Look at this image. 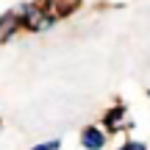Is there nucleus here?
Here are the masks:
<instances>
[{
	"instance_id": "39448f33",
	"label": "nucleus",
	"mask_w": 150,
	"mask_h": 150,
	"mask_svg": "<svg viewBox=\"0 0 150 150\" xmlns=\"http://www.w3.org/2000/svg\"><path fill=\"white\" fill-rule=\"evenodd\" d=\"M59 147H61L59 139H50V142H42V145H33L31 150H59Z\"/></svg>"
},
{
	"instance_id": "f03ea898",
	"label": "nucleus",
	"mask_w": 150,
	"mask_h": 150,
	"mask_svg": "<svg viewBox=\"0 0 150 150\" xmlns=\"http://www.w3.org/2000/svg\"><path fill=\"white\" fill-rule=\"evenodd\" d=\"M81 145L86 150H103L106 147V131L97 128V125H86L81 131Z\"/></svg>"
},
{
	"instance_id": "423d86ee",
	"label": "nucleus",
	"mask_w": 150,
	"mask_h": 150,
	"mask_svg": "<svg viewBox=\"0 0 150 150\" xmlns=\"http://www.w3.org/2000/svg\"><path fill=\"white\" fill-rule=\"evenodd\" d=\"M120 150H147V147H145V142H136V139H128V142H125V145L120 147Z\"/></svg>"
},
{
	"instance_id": "20e7f679",
	"label": "nucleus",
	"mask_w": 150,
	"mask_h": 150,
	"mask_svg": "<svg viewBox=\"0 0 150 150\" xmlns=\"http://www.w3.org/2000/svg\"><path fill=\"white\" fill-rule=\"evenodd\" d=\"M50 3H53V14L56 17H70L81 6V0H50Z\"/></svg>"
},
{
	"instance_id": "7ed1b4c3",
	"label": "nucleus",
	"mask_w": 150,
	"mask_h": 150,
	"mask_svg": "<svg viewBox=\"0 0 150 150\" xmlns=\"http://www.w3.org/2000/svg\"><path fill=\"white\" fill-rule=\"evenodd\" d=\"M125 122V106L120 103V106H111L106 111V117H103V128H106V134H114V131H120Z\"/></svg>"
},
{
	"instance_id": "f257e3e1",
	"label": "nucleus",
	"mask_w": 150,
	"mask_h": 150,
	"mask_svg": "<svg viewBox=\"0 0 150 150\" xmlns=\"http://www.w3.org/2000/svg\"><path fill=\"white\" fill-rule=\"evenodd\" d=\"M14 17H17L20 31H31V33L50 31V28L56 25V20H59V17H56L50 8H45L42 3H22L20 8L14 11Z\"/></svg>"
}]
</instances>
